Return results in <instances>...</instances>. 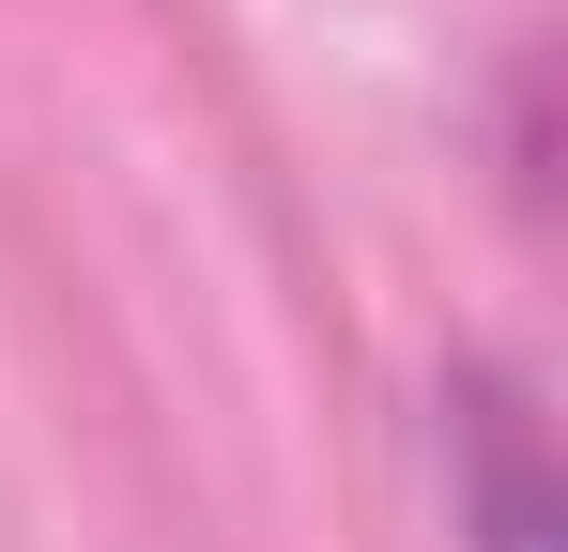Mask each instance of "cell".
Listing matches in <instances>:
<instances>
[{
	"label": "cell",
	"mask_w": 568,
	"mask_h": 552,
	"mask_svg": "<svg viewBox=\"0 0 568 552\" xmlns=\"http://www.w3.org/2000/svg\"><path fill=\"white\" fill-rule=\"evenodd\" d=\"M446 446H476V552H554V491H538V415L462 368V415H446Z\"/></svg>",
	"instance_id": "obj_1"
}]
</instances>
